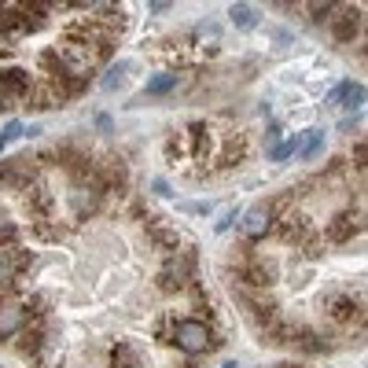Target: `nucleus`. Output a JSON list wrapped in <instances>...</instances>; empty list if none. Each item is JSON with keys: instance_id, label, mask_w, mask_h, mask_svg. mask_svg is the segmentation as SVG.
I'll return each mask as SVG.
<instances>
[{"instance_id": "obj_1", "label": "nucleus", "mask_w": 368, "mask_h": 368, "mask_svg": "<svg viewBox=\"0 0 368 368\" xmlns=\"http://www.w3.org/2000/svg\"><path fill=\"white\" fill-rule=\"evenodd\" d=\"M173 342H177L184 354H206L214 346V332L203 320H177L173 324Z\"/></svg>"}, {"instance_id": "obj_14", "label": "nucleus", "mask_w": 368, "mask_h": 368, "mask_svg": "<svg viewBox=\"0 0 368 368\" xmlns=\"http://www.w3.org/2000/svg\"><path fill=\"white\" fill-rule=\"evenodd\" d=\"M70 199H74L78 214H85V210H93V206H96V191H89V196H85V188H78V191H74Z\"/></svg>"}, {"instance_id": "obj_17", "label": "nucleus", "mask_w": 368, "mask_h": 368, "mask_svg": "<svg viewBox=\"0 0 368 368\" xmlns=\"http://www.w3.org/2000/svg\"><path fill=\"white\" fill-rule=\"evenodd\" d=\"M11 236H15V225L8 218H0V240H11Z\"/></svg>"}, {"instance_id": "obj_9", "label": "nucleus", "mask_w": 368, "mask_h": 368, "mask_svg": "<svg viewBox=\"0 0 368 368\" xmlns=\"http://www.w3.org/2000/svg\"><path fill=\"white\" fill-rule=\"evenodd\" d=\"M184 276H188V266H166L159 280H162V288H166V291H173V288H181V284H184Z\"/></svg>"}, {"instance_id": "obj_2", "label": "nucleus", "mask_w": 368, "mask_h": 368, "mask_svg": "<svg viewBox=\"0 0 368 368\" xmlns=\"http://www.w3.org/2000/svg\"><path fill=\"white\" fill-rule=\"evenodd\" d=\"M269 225H273V210H269V206H251V210L243 214V221H240V228H243L247 240H262V236L269 232Z\"/></svg>"}, {"instance_id": "obj_8", "label": "nucleus", "mask_w": 368, "mask_h": 368, "mask_svg": "<svg viewBox=\"0 0 368 368\" xmlns=\"http://www.w3.org/2000/svg\"><path fill=\"white\" fill-rule=\"evenodd\" d=\"M228 15H232V23L240 26V30H251V26L258 23V19H254V8H251V4H232V8H228Z\"/></svg>"}, {"instance_id": "obj_11", "label": "nucleus", "mask_w": 368, "mask_h": 368, "mask_svg": "<svg viewBox=\"0 0 368 368\" xmlns=\"http://www.w3.org/2000/svg\"><path fill=\"white\" fill-rule=\"evenodd\" d=\"M173 85H177V74H159V78L147 81V96H162V93L173 89Z\"/></svg>"}, {"instance_id": "obj_18", "label": "nucleus", "mask_w": 368, "mask_h": 368, "mask_svg": "<svg viewBox=\"0 0 368 368\" xmlns=\"http://www.w3.org/2000/svg\"><path fill=\"white\" fill-rule=\"evenodd\" d=\"M151 188H155V196H162V199H169V196H173V191H169V184H166V181H155V184H151Z\"/></svg>"}, {"instance_id": "obj_5", "label": "nucleus", "mask_w": 368, "mask_h": 368, "mask_svg": "<svg viewBox=\"0 0 368 368\" xmlns=\"http://www.w3.org/2000/svg\"><path fill=\"white\" fill-rule=\"evenodd\" d=\"M357 228H361V225H357V214H339L335 225L328 228V236H332L335 243H346V240H350V236H354Z\"/></svg>"}, {"instance_id": "obj_19", "label": "nucleus", "mask_w": 368, "mask_h": 368, "mask_svg": "<svg viewBox=\"0 0 368 368\" xmlns=\"http://www.w3.org/2000/svg\"><path fill=\"white\" fill-rule=\"evenodd\" d=\"M4 147H8V137H4V133H0V151H4Z\"/></svg>"}, {"instance_id": "obj_10", "label": "nucleus", "mask_w": 368, "mask_h": 368, "mask_svg": "<svg viewBox=\"0 0 368 368\" xmlns=\"http://www.w3.org/2000/svg\"><path fill=\"white\" fill-rule=\"evenodd\" d=\"M23 262H26V258H15L11 251H0V280H4V284H8V280L15 276V269L23 266Z\"/></svg>"}, {"instance_id": "obj_15", "label": "nucleus", "mask_w": 368, "mask_h": 368, "mask_svg": "<svg viewBox=\"0 0 368 368\" xmlns=\"http://www.w3.org/2000/svg\"><path fill=\"white\" fill-rule=\"evenodd\" d=\"M295 147H298V140L291 137V140H284V144H276V147L269 151V155H273V162H284L288 155H295Z\"/></svg>"}, {"instance_id": "obj_4", "label": "nucleus", "mask_w": 368, "mask_h": 368, "mask_svg": "<svg viewBox=\"0 0 368 368\" xmlns=\"http://www.w3.org/2000/svg\"><path fill=\"white\" fill-rule=\"evenodd\" d=\"M30 89V74L26 70H0V100L23 96Z\"/></svg>"}, {"instance_id": "obj_16", "label": "nucleus", "mask_w": 368, "mask_h": 368, "mask_svg": "<svg viewBox=\"0 0 368 368\" xmlns=\"http://www.w3.org/2000/svg\"><path fill=\"white\" fill-rule=\"evenodd\" d=\"M129 70V63H118V67L111 70V74H107L103 78V89H118V85H122V74Z\"/></svg>"}, {"instance_id": "obj_3", "label": "nucleus", "mask_w": 368, "mask_h": 368, "mask_svg": "<svg viewBox=\"0 0 368 368\" xmlns=\"http://www.w3.org/2000/svg\"><path fill=\"white\" fill-rule=\"evenodd\" d=\"M23 324H26V310L19 306V302H4V306H0V339L15 335Z\"/></svg>"}, {"instance_id": "obj_13", "label": "nucleus", "mask_w": 368, "mask_h": 368, "mask_svg": "<svg viewBox=\"0 0 368 368\" xmlns=\"http://www.w3.org/2000/svg\"><path fill=\"white\" fill-rule=\"evenodd\" d=\"M332 317H335V320H350V317H354V302H350V298H335V302H332Z\"/></svg>"}, {"instance_id": "obj_7", "label": "nucleus", "mask_w": 368, "mask_h": 368, "mask_svg": "<svg viewBox=\"0 0 368 368\" xmlns=\"http://www.w3.org/2000/svg\"><path fill=\"white\" fill-rule=\"evenodd\" d=\"M339 96H346V107H350V111H361V103H364V85L346 81V85H339Z\"/></svg>"}, {"instance_id": "obj_12", "label": "nucleus", "mask_w": 368, "mask_h": 368, "mask_svg": "<svg viewBox=\"0 0 368 368\" xmlns=\"http://www.w3.org/2000/svg\"><path fill=\"white\" fill-rule=\"evenodd\" d=\"M357 26H361V19H357V11H350V15H346L342 23L335 26V37H339V41H350V37L357 33Z\"/></svg>"}, {"instance_id": "obj_6", "label": "nucleus", "mask_w": 368, "mask_h": 368, "mask_svg": "<svg viewBox=\"0 0 368 368\" xmlns=\"http://www.w3.org/2000/svg\"><path fill=\"white\" fill-rule=\"evenodd\" d=\"M320 147H324V129H306V137H302V144L295 147V155L298 159H313Z\"/></svg>"}]
</instances>
